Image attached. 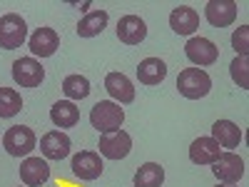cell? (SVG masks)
I'll return each mask as SVG.
<instances>
[{"instance_id": "cell-1", "label": "cell", "mask_w": 249, "mask_h": 187, "mask_svg": "<svg viewBox=\"0 0 249 187\" xmlns=\"http://www.w3.org/2000/svg\"><path fill=\"white\" fill-rule=\"evenodd\" d=\"M122 122H124V110L112 100H100L97 105L90 110V125L102 135L120 130Z\"/></svg>"}, {"instance_id": "cell-2", "label": "cell", "mask_w": 249, "mask_h": 187, "mask_svg": "<svg viewBox=\"0 0 249 187\" xmlns=\"http://www.w3.org/2000/svg\"><path fill=\"white\" fill-rule=\"evenodd\" d=\"M177 90L187 100H199V97H204L207 93L212 90V77L207 75L202 68H187L177 77Z\"/></svg>"}, {"instance_id": "cell-3", "label": "cell", "mask_w": 249, "mask_h": 187, "mask_svg": "<svg viewBox=\"0 0 249 187\" xmlns=\"http://www.w3.org/2000/svg\"><path fill=\"white\" fill-rule=\"evenodd\" d=\"M28 40V25L18 13H8L0 18V48L15 50Z\"/></svg>"}, {"instance_id": "cell-4", "label": "cell", "mask_w": 249, "mask_h": 187, "mask_svg": "<svg viewBox=\"0 0 249 187\" xmlns=\"http://www.w3.org/2000/svg\"><path fill=\"white\" fill-rule=\"evenodd\" d=\"M35 132L30 128H25V125H13L10 130H5L3 135V148L8 150V155L13 157H25L35 150Z\"/></svg>"}, {"instance_id": "cell-5", "label": "cell", "mask_w": 249, "mask_h": 187, "mask_svg": "<svg viewBox=\"0 0 249 187\" xmlns=\"http://www.w3.org/2000/svg\"><path fill=\"white\" fill-rule=\"evenodd\" d=\"M13 80L20 88H37L45 80V70L35 57H20L13 62Z\"/></svg>"}, {"instance_id": "cell-6", "label": "cell", "mask_w": 249, "mask_h": 187, "mask_svg": "<svg viewBox=\"0 0 249 187\" xmlns=\"http://www.w3.org/2000/svg\"><path fill=\"white\" fill-rule=\"evenodd\" d=\"M100 155H105L107 160H124L132 150V137L124 130H115V132H105L100 137Z\"/></svg>"}, {"instance_id": "cell-7", "label": "cell", "mask_w": 249, "mask_h": 187, "mask_svg": "<svg viewBox=\"0 0 249 187\" xmlns=\"http://www.w3.org/2000/svg\"><path fill=\"white\" fill-rule=\"evenodd\" d=\"M70 168H72V175H75V177L85 180V182H92V180H97V177L102 175V168H105V165H102V160H100L97 152L82 150V152H77V155L72 157Z\"/></svg>"}, {"instance_id": "cell-8", "label": "cell", "mask_w": 249, "mask_h": 187, "mask_svg": "<svg viewBox=\"0 0 249 187\" xmlns=\"http://www.w3.org/2000/svg\"><path fill=\"white\" fill-rule=\"evenodd\" d=\"M212 165H214L212 170H214L217 180L224 182V185H234V182H239L242 175H244V162H242V157L234 155V152H222Z\"/></svg>"}, {"instance_id": "cell-9", "label": "cell", "mask_w": 249, "mask_h": 187, "mask_svg": "<svg viewBox=\"0 0 249 187\" xmlns=\"http://www.w3.org/2000/svg\"><path fill=\"white\" fill-rule=\"evenodd\" d=\"M204 18L214 28H227L237 18V3L234 0H210L204 5Z\"/></svg>"}, {"instance_id": "cell-10", "label": "cell", "mask_w": 249, "mask_h": 187, "mask_svg": "<svg viewBox=\"0 0 249 187\" xmlns=\"http://www.w3.org/2000/svg\"><path fill=\"white\" fill-rule=\"evenodd\" d=\"M184 53L199 68L212 65V62H217V57H219L217 45L212 43V40H207V37H190V40H187V45H184Z\"/></svg>"}, {"instance_id": "cell-11", "label": "cell", "mask_w": 249, "mask_h": 187, "mask_svg": "<svg viewBox=\"0 0 249 187\" xmlns=\"http://www.w3.org/2000/svg\"><path fill=\"white\" fill-rule=\"evenodd\" d=\"M28 48L37 57H53L57 53V48H60V35L53 28H37L28 37Z\"/></svg>"}, {"instance_id": "cell-12", "label": "cell", "mask_w": 249, "mask_h": 187, "mask_svg": "<svg viewBox=\"0 0 249 187\" xmlns=\"http://www.w3.org/2000/svg\"><path fill=\"white\" fill-rule=\"evenodd\" d=\"M70 148L72 142L65 132L60 130H53V132H45L40 137V152H43L48 160H65L70 155Z\"/></svg>"}, {"instance_id": "cell-13", "label": "cell", "mask_w": 249, "mask_h": 187, "mask_svg": "<svg viewBox=\"0 0 249 187\" xmlns=\"http://www.w3.org/2000/svg\"><path fill=\"white\" fill-rule=\"evenodd\" d=\"M117 37L124 45H140L144 37H147V25L144 20L137 15H124L117 23Z\"/></svg>"}, {"instance_id": "cell-14", "label": "cell", "mask_w": 249, "mask_h": 187, "mask_svg": "<svg viewBox=\"0 0 249 187\" xmlns=\"http://www.w3.org/2000/svg\"><path fill=\"white\" fill-rule=\"evenodd\" d=\"M20 180H23L28 187H40L50 180V168L45 160L40 157H25L23 165H20Z\"/></svg>"}, {"instance_id": "cell-15", "label": "cell", "mask_w": 249, "mask_h": 187, "mask_svg": "<svg viewBox=\"0 0 249 187\" xmlns=\"http://www.w3.org/2000/svg\"><path fill=\"white\" fill-rule=\"evenodd\" d=\"M105 90L110 93L112 102H122V105H127V102L135 100V88H132V82L127 75H122V73H107L105 77Z\"/></svg>"}, {"instance_id": "cell-16", "label": "cell", "mask_w": 249, "mask_h": 187, "mask_svg": "<svg viewBox=\"0 0 249 187\" xmlns=\"http://www.w3.org/2000/svg\"><path fill=\"white\" fill-rule=\"evenodd\" d=\"M170 28L177 33V35H192L197 28H199V15L195 8L190 5H179L170 13Z\"/></svg>"}, {"instance_id": "cell-17", "label": "cell", "mask_w": 249, "mask_h": 187, "mask_svg": "<svg viewBox=\"0 0 249 187\" xmlns=\"http://www.w3.org/2000/svg\"><path fill=\"white\" fill-rule=\"evenodd\" d=\"M164 77H167V65H164V60H160V57H144L137 65V80L147 88L160 85Z\"/></svg>"}, {"instance_id": "cell-18", "label": "cell", "mask_w": 249, "mask_h": 187, "mask_svg": "<svg viewBox=\"0 0 249 187\" xmlns=\"http://www.w3.org/2000/svg\"><path fill=\"white\" fill-rule=\"evenodd\" d=\"M212 140L219 145V148H239L242 142V130L239 125H234L232 120H217L212 125Z\"/></svg>"}, {"instance_id": "cell-19", "label": "cell", "mask_w": 249, "mask_h": 187, "mask_svg": "<svg viewBox=\"0 0 249 187\" xmlns=\"http://www.w3.org/2000/svg\"><path fill=\"white\" fill-rule=\"evenodd\" d=\"M219 155H222V148L212 137H197L190 145V160L195 165H212Z\"/></svg>"}, {"instance_id": "cell-20", "label": "cell", "mask_w": 249, "mask_h": 187, "mask_svg": "<svg viewBox=\"0 0 249 187\" xmlns=\"http://www.w3.org/2000/svg\"><path fill=\"white\" fill-rule=\"evenodd\" d=\"M50 120L55 128H75L80 120V110L75 108V102L70 100H60L50 108Z\"/></svg>"}, {"instance_id": "cell-21", "label": "cell", "mask_w": 249, "mask_h": 187, "mask_svg": "<svg viewBox=\"0 0 249 187\" xmlns=\"http://www.w3.org/2000/svg\"><path fill=\"white\" fill-rule=\"evenodd\" d=\"M107 28V13L105 10H92L77 23V35L80 37H95Z\"/></svg>"}, {"instance_id": "cell-22", "label": "cell", "mask_w": 249, "mask_h": 187, "mask_svg": "<svg viewBox=\"0 0 249 187\" xmlns=\"http://www.w3.org/2000/svg\"><path fill=\"white\" fill-rule=\"evenodd\" d=\"M164 182V170L157 162H144L135 172V187H162Z\"/></svg>"}, {"instance_id": "cell-23", "label": "cell", "mask_w": 249, "mask_h": 187, "mask_svg": "<svg viewBox=\"0 0 249 187\" xmlns=\"http://www.w3.org/2000/svg\"><path fill=\"white\" fill-rule=\"evenodd\" d=\"M62 93L68 95V100H85L90 95V80L85 75H68L62 80Z\"/></svg>"}, {"instance_id": "cell-24", "label": "cell", "mask_w": 249, "mask_h": 187, "mask_svg": "<svg viewBox=\"0 0 249 187\" xmlns=\"http://www.w3.org/2000/svg\"><path fill=\"white\" fill-rule=\"evenodd\" d=\"M23 110V97L13 88H0V117H15Z\"/></svg>"}, {"instance_id": "cell-25", "label": "cell", "mask_w": 249, "mask_h": 187, "mask_svg": "<svg viewBox=\"0 0 249 187\" xmlns=\"http://www.w3.org/2000/svg\"><path fill=\"white\" fill-rule=\"evenodd\" d=\"M247 68H249V60H247V55H237V57L232 60V65H230L232 80L237 82V85H239L242 90H247V88H249V77H247Z\"/></svg>"}, {"instance_id": "cell-26", "label": "cell", "mask_w": 249, "mask_h": 187, "mask_svg": "<svg viewBox=\"0 0 249 187\" xmlns=\"http://www.w3.org/2000/svg\"><path fill=\"white\" fill-rule=\"evenodd\" d=\"M247 37H249V28H247V25H242V28L234 30V35H232V48L237 50V55H247V50H249Z\"/></svg>"}, {"instance_id": "cell-27", "label": "cell", "mask_w": 249, "mask_h": 187, "mask_svg": "<svg viewBox=\"0 0 249 187\" xmlns=\"http://www.w3.org/2000/svg\"><path fill=\"white\" fill-rule=\"evenodd\" d=\"M217 187H234V185H217Z\"/></svg>"}, {"instance_id": "cell-28", "label": "cell", "mask_w": 249, "mask_h": 187, "mask_svg": "<svg viewBox=\"0 0 249 187\" xmlns=\"http://www.w3.org/2000/svg\"><path fill=\"white\" fill-rule=\"evenodd\" d=\"M0 142H3V137H0Z\"/></svg>"}]
</instances>
